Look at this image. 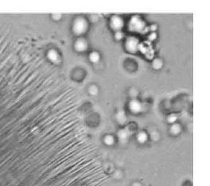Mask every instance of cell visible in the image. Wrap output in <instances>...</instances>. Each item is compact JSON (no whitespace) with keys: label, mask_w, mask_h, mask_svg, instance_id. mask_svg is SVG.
<instances>
[{"label":"cell","mask_w":210,"mask_h":186,"mask_svg":"<svg viewBox=\"0 0 210 186\" xmlns=\"http://www.w3.org/2000/svg\"><path fill=\"white\" fill-rule=\"evenodd\" d=\"M87 47V44L86 40L84 39H78L75 42V48L78 51H84Z\"/></svg>","instance_id":"4"},{"label":"cell","mask_w":210,"mask_h":186,"mask_svg":"<svg viewBox=\"0 0 210 186\" xmlns=\"http://www.w3.org/2000/svg\"><path fill=\"white\" fill-rule=\"evenodd\" d=\"M137 47V41L135 39H129V41L127 42V48L129 49V51H135V49Z\"/></svg>","instance_id":"5"},{"label":"cell","mask_w":210,"mask_h":186,"mask_svg":"<svg viewBox=\"0 0 210 186\" xmlns=\"http://www.w3.org/2000/svg\"><path fill=\"white\" fill-rule=\"evenodd\" d=\"M115 37L117 40H120L123 37V34L121 33L120 31H118L115 34Z\"/></svg>","instance_id":"13"},{"label":"cell","mask_w":210,"mask_h":186,"mask_svg":"<svg viewBox=\"0 0 210 186\" xmlns=\"http://www.w3.org/2000/svg\"><path fill=\"white\" fill-rule=\"evenodd\" d=\"M48 57L53 62H58L59 60V56L57 52L55 50H50L48 54Z\"/></svg>","instance_id":"6"},{"label":"cell","mask_w":210,"mask_h":186,"mask_svg":"<svg viewBox=\"0 0 210 186\" xmlns=\"http://www.w3.org/2000/svg\"><path fill=\"white\" fill-rule=\"evenodd\" d=\"M129 109L134 113H138L141 111L142 107V104L140 102L137 100H132L129 103Z\"/></svg>","instance_id":"3"},{"label":"cell","mask_w":210,"mask_h":186,"mask_svg":"<svg viewBox=\"0 0 210 186\" xmlns=\"http://www.w3.org/2000/svg\"><path fill=\"white\" fill-rule=\"evenodd\" d=\"M104 142L107 146H112L114 143V137L110 135H107L104 139Z\"/></svg>","instance_id":"7"},{"label":"cell","mask_w":210,"mask_h":186,"mask_svg":"<svg viewBox=\"0 0 210 186\" xmlns=\"http://www.w3.org/2000/svg\"><path fill=\"white\" fill-rule=\"evenodd\" d=\"M176 119H177L176 116L174 114H171L169 117V118H168V121H169L170 123H174L175 121H176Z\"/></svg>","instance_id":"12"},{"label":"cell","mask_w":210,"mask_h":186,"mask_svg":"<svg viewBox=\"0 0 210 186\" xmlns=\"http://www.w3.org/2000/svg\"><path fill=\"white\" fill-rule=\"evenodd\" d=\"M171 131L174 134H177L181 131V127L178 124H173L171 127Z\"/></svg>","instance_id":"9"},{"label":"cell","mask_w":210,"mask_h":186,"mask_svg":"<svg viewBox=\"0 0 210 186\" xmlns=\"http://www.w3.org/2000/svg\"><path fill=\"white\" fill-rule=\"evenodd\" d=\"M124 21L119 16H113L110 20V26L114 30L120 31L123 28Z\"/></svg>","instance_id":"2"},{"label":"cell","mask_w":210,"mask_h":186,"mask_svg":"<svg viewBox=\"0 0 210 186\" xmlns=\"http://www.w3.org/2000/svg\"><path fill=\"white\" fill-rule=\"evenodd\" d=\"M162 66V62L159 59H156L153 62V66L156 69H159Z\"/></svg>","instance_id":"11"},{"label":"cell","mask_w":210,"mask_h":186,"mask_svg":"<svg viewBox=\"0 0 210 186\" xmlns=\"http://www.w3.org/2000/svg\"><path fill=\"white\" fill-rule=\"evenodd\" d=\"M87 22L84 19H83L82 17H79L77 18L74 22L73 29L74 32L76 34L80 35V34H82L86 32V30L87 29Z\"/></svg>","instance_id":"1"},{"label":"cell","mask_w":210,"mask_h":186,"mask_svg":"<svg viewBox=\"0 0 210 186\" xmlns=\"http://www.w3.org/2000/svg\"><path fill=\"white\" fill-rule=\"evenodd\" d=\"M89 58L91 62H92L93 63H97L100 60V55L97 52H92L89 55Z\"/></svg>","instance_id":"8"},{"label":"cell","mask_w":210,"mask_h":186,"mask_svg":"<svg viewBox=\"0 0 210 186\" xmlns=\"http://www.w3.org/2000/svg\"><path fill=\"white\" fill-rule=\"evenodd\" d=\"M147 136L145 133L144 132H141L137 135V140L141 143H144L147 141Z\"/></svg>","instance_id":"10"}]
</instances>
